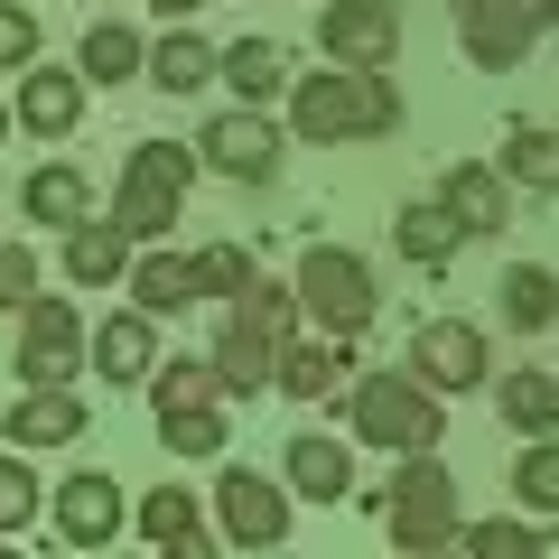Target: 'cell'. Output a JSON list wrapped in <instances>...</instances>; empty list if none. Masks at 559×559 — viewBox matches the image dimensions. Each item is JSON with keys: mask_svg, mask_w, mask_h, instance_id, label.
<instances>
[{"mask_svg": "<svg viewBox=\"0 0 559 559\" xmlns=\"http://www.w3.org/2000/svg\"><path fill=\"white\" fill-rule=\"evenodd\" d=\"M289 131L318 140V150H336V140H382V131H401V94H392V75H355V66L299 75L289 84Z\"/></svg>", "mask_w": 559, "mask_h": 559, "instance_id": "6da1fadb", "label": "cell"}, {"mask_svg": "<svg viewBox=\"0 0 559 559\" xmlns=\"http://www.w3.org/2000/svg\"><path fill=\"white\" fill-rule=\"evenodd\" d=\"M373 522L392 532V550H439L448 532L466 522V503H457V476L439 466V448H419V457H401L392 476L373 485Z\"/></svg>", "mask_w": 559, "mask_h": 559, "instance_id": "7a4b0ae2", "label": "cell"}, {"mask_svg": "<svg viewBox=\"0 0 559 559\" xmlns=\"http://www.w3.org/2000/svg\"><path fill=\"white\" fill-rule=\"evenodd\" d=\"M289 318H299V299L280 289V280H252L234 308H224V336H215V382L224 392H271V364H280V345H289Z\"/></svg>", "mask_w": 559, "mask_h": 559, "instance_id": "3957f363", "label": "cell"}, {"mask_svg": "<svg viewBox=\"0 0 559 559\" xmlns=\"http://www.w3.org/2000/svg\"><path fill=\"white\" fill-rule=\"evenodd\" d=\"M345 419H355V448H382V457H419V448H439V392L411 373H364L355 401H345Z\"/></svg>", "mask_w": 559, "mask_h": 559, "instance_id": "277c9868", "label": "cell"}, {"mask_svg": "<svg viewBox=\"0 0 559 559\" xmlns=\"http://www.w3.org/2000/svg\"><path fill=\"white\" fill-rule=\"evenodd\" d=\"M187 187H197V150L187 140H140L131 159H121V197H112V224L131 242H159L178 224Z\"/></svg>", "mask_w": 559, "mask_h": 559, "instance_id": "5b68a950", "label": "cell"}, {"mask_svg": "<svg viewBox=\"0 0 559 559\" xmlns=\"http://www.w3.org/2000/svg\"><path fill=\"white\" fill-rule=\"evenodd\" d=\"M289 299L318 318V336H345V345H355L364 326H373L382 289H373V261H364V252H345V242H308L299 280H289Z\"/></svg>", "mask_w": 559, "mask_h": 559, "instance_id": "8992f818", "label": "cell"}, {"mask_svg": "<svg viewBox=\"0 0 559 559\" xmlns=\"http://www.w3.org/2000/svg\"><path fill=\"white\" fill-rule=\"evenodd\" d=\"M448 10H457V47L485 75H513L540 47V28L559 20V0H448Z\"/></svg>", "mask_w": 559, "mask_h": 559, "instance_id": "52a82bcc", "label": "cell"}, {"mask_svg": "<svg viewBox=\"0 0 559 559\" xmlns=\"http://www.w3.org/2000/svg\"><path fill=\"white\" fill-rule=\"evenodd\" d=\"M187 150H197V168H215V178H234V187H271V178H280V131L252 112V103L215 112Z\"/></svg>", "mask_w": 559, "mask_h": 559, "instance_id": "ba28073f", "label": "cell"}, {"mask_svg": "<svg viewBox=\"0 0 559 559\" xmlns=\"http://www.w3.org/2000/svg\"><path fill=\"white\" fill-rule=\"evenodd\" d=\"M84 373V318L75 299H28L20 308V382L28 392H57Z\"/></svg>", "mask_w": 559, "mask_h": 559, "instance_id": "9c48e42d", "label": "cell"}, {"mask_svg": "<svg viewBox=\"0 0 559 559\" xmlns=\"http://www.w3.org/2000/svg\"><path fill=\"white\" fill-rule=\"evenodd\" d=\"M215 522L234 550H280L289 540V485L252 476V466H224L215 476Z\"/></svg>", "mask_w": 559, "mask_h": 559, "instance_id": "30bf717a", "label": "cell"}, {"mask_svg": "<svg viewBox=\"0 0 559 559\" xmlns=\"http://www.w3.org/2000/svg\"><path fill=\"white\" fill-rule=\"evenodd\" d=\"M495 373V355H485V326L466 318H429L411 336V382H429V392H476V382Z\"/></svg>", "mask_w": 559, "mask_h": 559, "instance_id": "8fae6325", "label": "cell"}, {"mask_svg": "<svg viewBox=\"0 0 559 559\" xmlns=\"http://www.w3.org/2000/svg\"><path fill=\"white\" fill-rule=\"evenodd\" d=\"M47 513H57V540H66V550H103V540L131 532V522H121L131 503H121V485L103 476V466H75V476L47 495Z\"/></svg>", "mask_w": 559, "mask_h": 559, "instance_id": "7c38bea8", "label": "cell"}, {"mask_svg": "<svg viewBox=\"0 0 559 559\" xmlns=\"http://www.w3.org/2000/svg\"><path fill=\"white\" fill-rule=\"evenodd\" d=\"M318 47L336 66H355V75H382L392 66V47H401V10H364V0H336L318 20Z\"/></svg>", "mask_w": 559, "mask_h": 559, "instance_id": "4fadbf2b", "label": "cell"}, {"mask_svg": "<svg viewBox=\"0 0 559 559\" xmlns=\"http://www.w3.org/2000/svg\"><path fill=\"white\" fill-rule=\"evenodd\" d=\"M10 121H20L28 140H66L84 121V75H75V66H28V75H20V112H10Z\"/></svg>", "mask_w": 559, "mask_h": 559, "instance_id": "5bb4252c", "label": "cell"}, {"mask_svg": "<svg viewBox=\"0 0 559 559\" xmlns=\"http://www.w3.org/2000/svg\"><path fill=\"white\" fill-rule=\"evenodd\" d=\"M84 355H94V373H103V382H150V373H159V318L121 308V318H103V326H94V345H84Z\"/></svg>", "mask_w": 559, "mask_h": 559, "instance_id": "9a60e30c", "label": "cell"}, {"mask_svg": "<svg viewBox=\"0 0 559 559\" xmlns=\"http://www.w3.org/2000/svg\"><path fill=\"white\" fill-rule=\"evenodd\" d=\"M280 476H289V495H308V503H345L355 495V448H336L326 429H308V439H289Z\"/></svg>", "mask_w": 559, "mask_h": 559, "instance_id": "2e32d148", "label": "cell"}, {"mask_svg": "<svg viewBox=\"0 0 559 559\" xmlns=\"http://www.w3.org/2000/svg\"><path fill=\"white\" fill-rule=\"evenodd\" d=\"M75 439H84V401H75V382L10 401V448H75Z\"/></svg>", "mask_w": 559, "mask_h": 559, "instance_id": "e0dca14e", "label": "cell"}, {"mask_svg": "<svg viewBox=\"0 0 559 559\" xmlns=\"http://www.w3.org/2000/svg\"><path fill=\"white\" fill-rule=\"evenodd\" d=\"M336 382H345V336H289L271 364V392H289V401H326Z\"/></svg>", "mask_w": 559, "mask_h": 559, "instance_id": "ac0fdd59", "label": "cell"}, {"mask_svg": "<svg viewBox=\"0 0 559 559\" xmlns=\"http://www.w3.org/2000/svg\"><path fill=\"white\" fill-rule=\"evenodd\" d=\"M439 205H448V215H457V234H503V215H513V187H503L495 178V168H448V178H439Z\"/></svg>", "mask_w": 559, "mask_h": 559, "instance_id": "d6986e66", "label": "cell"}, {"mask_svg": "<svg viewBox=\"0 0 559 559\" xmlns=\"http://www.w3.org/2000/svg\"><path fill=\"white\" fill-rule=\"evenodd\" d=\"M215 75L234 84V103H271L289 84V47L280 38H234V47H215Z\"/></svg>", "mask_w": 559, "mask_h": 559, "instance_id": "ffe728a7", "label": "cell"}, {"mask_svg": "<svg viewBox=\"0 0 559 559\" xmlns=\"http://www.w3.org/2000/svg\"><path fill=\"white\" fill-rule=\"evenodd\" d=\"M457 215H448V205L439 197H419V205H401V215H392V252L401 261H419V271H439V261H457Z\"/></svg>", "mask_w": 559, "mask_h": 559, "instance_id": "44dd1931", "label": "cell"}, {"mask_svg": "<svg viewBox=\"0 0 559 559\" xmlns=\"http://www.w3.org/2000/svg\"><path fill=\"white\" fill-rule=\"evenodd\" d=\"M121 271H131V234H121V224L112 215H84L75 224V234H66V280H75V289H103V280H121Z\"/></svg>", "mask_w": 559, "mask_h": 559, "instance_id": "7402d4cb", "label": "cell"}, {"mask_svg": "<svg viewBox=\"0 0 559 559\" xmlns=\"http://www.w3.org/2000/svg\"><path fill=\"white\" fill-rule=\"evenodd\" d=\"M495 178H503V187H532V197H559V131H540V121H513V131H503Z\"/></svg>", "mask_w": 559, "mask_h": 559, "instance_id": "603a6c76", "label": "cell"}, {"mask_svg": "<svg viewBox=\"0 0 559 559\" xmlns=\"http://www.w3.org/2000/svg\"><path fill=\"white\" fill-rule=\"evenodd\" d=\"M121 280H131V308H140V318H178V308H197V271H187L178 252H140Z\"/></svg>", "mask_w": 559, "mask_h": 559, "instance_id": "cb8c5ba5", "label": "cell"}, {"mask_svg": "<svg viewBox=\"0 0 559 559\" xmlns=\"http://www.w3.org/2000/svg\"><path fill=\"white\" fill-rule=\"evenodd\" d=\"M20 215H28V224H66V234H75V224L94 215V187H84V168H66V159H47L38 178H28V197H20Z\"/></svg>", "mask_w": 559, "mask_h": 559, "instance_id": "d4e9b609", "label": "cell"}, {"mask_svg": "<svg viewBox=\"0 0 559 559\" xmlns=\"http://www.w3.org/2000/svg\"><path fill=\"white\" fill-rule=\"evenodd\" d=\"M140 75L159 84V94H197V84H215V47L187 38V28H168V38L140 57Z\"/></svg>", "mask_w": 559, "mask_h": 559, "instance_id": "484cf974", "label": "cell"}, {"mask_svg": "<svg viewBox=\"0 0 559 559\" xmlns=\"http://www.w3.org/2000/svg\"><path fill=\"white\" fill-rule=\"evenodd\" d=\"M495 401H503V419H513L522 439H550V429H559V382L540 373V364L503 373V382H495Z\"/></svg>", "mask_w": 559, "mask_h": 559, "instance_id": "4316f807", "label": "cell"}, {"mask_svg": "<svg viewBox=\"0 0 559 559\" xmlns=\"http://www.w3.org/2000/svg\"><path fill=\"white\" fill-rule=\"evenodd\" d=\"M140 28H121V20H94L84 28V47H75V75H94V84H131L140 75Z\"/></svg>", "mask_w": 559, "mask_h": 559, "instance_id": "83f0119b", "label": "cell"}, {"mask_svg": "<svg viewBox=\"0 0 559 559\" xmlns=\"http://www.w3.org/2000/svg\"><path fill=\"white\" fill-rule=\"evenodd\" d=\"M550 318H559V280L540 271V261H513V271H503V326H513V336H540Z\"/></svg>", "mask_w": 559, "mask_h": 559, "instance_id": "f1b7e54d", "label": "cell"}, {"mask_svg": "<svg viewBox=\"0 0 559 559\" xmlns=\"http://www.w3.org/2000/svg\"><path fill=\"white\" fill-rule=\"evenodd\" d=\"M215 401H224V382H215L205 355H168L150 373V411H215Z\"/></svg>", "mask_w": 559, "mask_h": 559, "instance_id": "f546056e", "label": "cell"}, {"mask_svg": "<svg viewBox=\"0 0 559 559\" xmlns=\"http://www.w3.org/2000/svg\"><path fill=\"white\" fill-rule=\"evenodd\" d=\"M187 271H197V299H224V308H234L242 299V289H252V252H242V242H205V252L197 261H187Z\"/></svg>", "mask_w": 559, "mask_h": 559, "instance_id": "4dcf8cb0", "label": "cell"}, {"mask_svg": "<svg viewBox=\"0 0 559 559\" xmlns=\"http://www.w3.org/2000/svg\"><path fill=\"white\" fill-rule=\"evenodd\" d=\"M513 503L522 513H559V439H532L513 457Z\"/></svg>", "mask_w": 559, "mask_h": 559, "instance_id": "1f68e13d", "label": "cell"}, {"mask_svg": "<svg viewBox=\"0 0 559 559\" xmlns=\"http://www.w3.org/2000/svg\"><path fill=\"white\" fill-rule=\"evenodd\" d=\"M159 439L178 457H224V401L215 411H159Z\"/></svg>", "mask_w": 559, "mask_h": 559, "instance_id": "d6a6232c", "label": "cell"}, {"mask_svg": "<svg viewBox=\"0 0 559 559\" xmlns=\"http://www.w3.org/2000/svg\"><path fill=\"white\" fill-rule=\"evenodd\" d=\"M466 559H540V532L532 522H457Z\"/></svg>", "mask_w": 559, "mask_h": 559, "instance_id": "836d02e7", "label": "cell"}, {"mask_svg": "<svg viewBox=\"0 0 559 559\" xmlns=\"http://www.w3.org/2000/svg\"><path fill=\"white\" fill-rule=\"evenodd\" d=\"M38 513H47V485L28 476V448H20V457H0V532H20Z\"/></svg>", "mask_w": 559, "mask_h": 559, "instance_id": "e575fe53", "label": "cell"}, {"mask_svg": "<svg viewBox=\"0 0 559 559\" xmlns=\"http://www.w3.org/2000/svg\"><path fill=\"white\" fill-rule=\"evenodd\" d=\"M187 522H205V503L187 495V485H159V495L140 503V532H150V550H159L168 532H187Z\"/></svg>", "mask_w": 559, "mask_h": 559, "instance_id": "d590c367", "label": "cell"}, {"mask_svg": "<svg viewBox=\"0 0 559 559\" xmlns=\"http://www.w3.org/2000/svg\"><path fill=\"white\" fill-rule=\"evenodd\" d=\"M28 66H38V20L20 0H0V75H28Z\"/></svg>", "mask_w": 559, "mask_h": 559, "instance_id": "8d00e7d4", "label": "cell"}, {"mask_svg": "<svg viewBox=\"0 0 559 559\" xmlns=\"http://www.w3.org/2000/svg\"><path fill=\"white\" fill-rule=\"evenodd\" d=\"M28 299H38V252L28 242H0V318L28 308Z\"/></svg>", "mask_w": 559, "mask_h": 559, "instance_id": "74e56055", "label": "cell"}, {"mask_svg": "<svg viewBox=\"0 0 559 559\" xmlns=\"http://www.w3.org/2000/svg\"><path fill=\"white\" fill-rule=\"evenodd\" d=\"M159 559H224V550H215V532H205V522H187V532L159 540Z\"/></svg>", "mask_w": 559, "mask_h": 559, "instance_id": "f35d334b", "label": "cell"}, {"mask_svg": "<svg viewBox=\"0 0 559 559\" xmlns=\"http://www.w3.org/2000/svg\"><path fill=\"white\" fill-rule=\"evenodd\" d=\"M150 10H159V20H187V10H205V0H150Z\"/></svg>", "mask_w": 559, "mask_h": 559, "instance_id": "ab89813d", "label": "cell"}, {"mask_svg": "<svg viewBox=\"0 0 559 559\" xmlns=\"http://www.w3.org/2000/svg\"><path fill=\"white\" fill-rule=\"evenodd\" d=\"M429 559H466V540H457V532H448V540H439V550H429Z\"/></svg>", "mask_w": 559, "mask_h": 559, "instance_id": "60d3db41", "label": "cell"}, {"mask_svg": "<svg viewBox=\"0 0 559 559\" xmlns=\"http://www.w3.org/2000/svg\"><path fill=\"white\" fill-rule=\"evenodd\" d=\"M540 559H559V522H550V532H540Z\"/></svg>", "mask_w": 559, "mask_h": 559, "instance_id": "b9f144b4", "label": "cell"}, {"mask_svg": "<svg viewBox=\"0 0 559 559\" xmlns=\"http://www.w3.org/2000/svg\"><path fill=\"white\" fill-rule=\"evenodd\" d=\"M0 140H10V103H0Z\"/></svg>", "mask_w": 559, "mask_h": 559, "instance_id": "7bdbcfd3", "label": "cell"}, {"mask_svg": "<svg viewBox=\"0 0 559 559\" xmlns=\"http://www.w3.org/2000/svg\"><path fill=\"white\" fill-rule=\"evenodd\" d=\"M364 10H401V0H364Z\"/></svg>", "mask_w": 559, "mask_h": 559, "instance_id": "ee69618b", "label": "cell"}, {"mask_svg": "<svg viewBox=\"0 0 559 559\" xmlns=\"http://www.w3.org/2000/svg\"><path fill=\"white\" fill-rule=\"evenodd\" d=\"M0 559H20V550H10V540H0Z\"/></svg>", "mask_w": 559, "mask_h": 559, "instance_id": "f6af8a7d", "label": "cell"}]
</instances>
